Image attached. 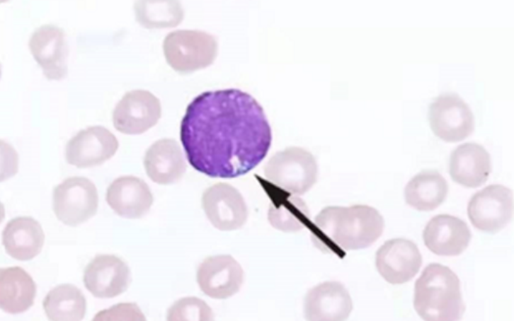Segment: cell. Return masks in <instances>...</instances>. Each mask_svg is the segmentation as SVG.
Listing matches in <instances>:
<instances>
[{
	"mask_svg": "<svg viewBox=\"0 0 514 321\" xmlns=\"http://www.w3.org/2000/svg\"><path fill=\"white\" fill-rule=\"evenodd\" d=\"M181 141L189 163L211 177L246 174L266 156L272 133L263 107L236 88L207 91L188 105Z\"/></svg>",
	"mask_w": 514,
	"mask_h": 321,
	"instance_id": "obj_1",
	"label": "cell"
},
{
	"mask_svg": "<svg viewBox=\"0 0 514 321\" xmlns=\"http://www.w3.org/2000/svg\"><path fill=\"white\" fill-rule=\"evenodd\" d=\"M321 233L322 246L329 244L338 248L353 250L366 248L382 234L384 221L375 208L364 204L350 206H327L314 219Z\"/></svg>",
	"mask_w": 514,
	"mask_h": 321,
	"instance_id": "obj_2",
	"label": "cell"
},
{
	"mask_svg": "<svg viewBox=\"0 0 514 321\" xmlns=\"http://www.w3.org/2000/svg\"><path fill=\"white\" fill-rule=\"evenodd\" d=\"M413 306L424 320H461L465 305L457 274L441 264H428L415 282Z\"/></svg>",
	"mask_w": 514,
	"mask_h": 321,
	"instance_id": "obj_3",
	"label": "cell"
},
{
	"mask_svg": "<svg viewBox=\"0 0 514 321\" xmlns=\"http://www.w3.org/2000/svg\"><path fill=\"white\" fill-rule=\"evenodd\" d=\"M168 64L176 71L188 73L210 65L217 53L215 38L199 30L170 33L163 42Z\"/></svg>",
	"mask_w": 514,
	"mask_h": 321,
	"instance_id": "obj_4",
	"label": "cell"
},
{
	"mask_svg": "<svg viewBox=\"0 0 514 321\" xmlns=\"http://www.w3.org/2000/svg\"><path fill=\"white\" fill-rule=\"evenodd\" d=\"M318 169L314 158L302 151H285L273 156L264 168L267 180L281 190L302 195L316 183Z\"/></svg>",
	"mask_w": 514,
	"mask_h": 321,
	"instance_id": "obj_5",
	"label": "cell"
},
{
	"mask_svg": "<svg viewBox=\"0 0 514 321\" xmlns=\"http://www.w3.org/2000/svg\"><path fill=\"white\" fill-rule=\"evenodd\" d=\"M52 209L64 224L76 226L84 223L97 211L98 195L95 185L84 177L65 179L53 190Z\"/></svg>",
	"mask_w": 514,
	"mask_h": 321,
	"instance_id": "obj_6",
	"label": "cell"
},
{
	"mask_svg": "<svg viewBox=\"0 0 514 321\" xmlns=\"http://www.w3.org/2000/svg\"><path fill=\"white\" fill-rule=\"evenodd\" d=\"M428 120L434 134L446 142L462 141L474 129L469 105L456 93H445L429 105Z\"/></svg>",
	"mask_w": 514,
	"mask_h": 321,
	"instance_id": "obj_7",
	"label": "cell"
},
{
	"mask_svg": "<svg viewBox=\"0 0 514 321\" xmlns=\"http://www.w3.org/2000/svg\"><path fill=\"white\" fill-rule=\"evenodd\" d=\"M513 193L502 185H491L476 192L467 206V215L477 229L495 233L511 220Z\"/></svg>",
	"mask_w": 514,
	"mask_h": 321,
	"instance_id": "obj_8",
	"label": "cell"
},
{
	"mask_svg": "<svg viewBox=\"0 0 514 321\" xmlns=\"http://www.w3.org/2000/svg\"><path fill=\"white\" fill-rule=\"evenodd\" d=\"M159 100L145 90L126 93L113 112L115 128L126 134H139L154 126L161 117Z\"/></svg>",
	"mask_w": 514,
	"mask_h": 321,
	"instance_id": "obj_9",
	"label": "cell"
},
{
	"mask_svg": "<svg viewBox=\"0 0 514 321\" xmlns=\"http://www.w3.org/2000/svg\"><path fill=\"white\" fill-rule=\"evenodd\" d=\"M202 206L210 223L220 230L239 229L247 220L248 209L241 194L224 182L205 189L202 196Z\"/></svg>",
	"mask_w": 514,
	"mask_h": 321,
	"instance_id": "obj_10",
	"label": "cell"
},
{
	"mask_svg": "<svg viewBox=\"0 0 514 321\" xmlns=\"http://www.w3.org/2000/svg\"><path fill=\"white\" fill-rule=\"evenodd\" d=\"M119 144L115 136L102 126H91L80 130L65 147L69 164L79 168L100 165L114 156Z\"/></svg>",
	"mask_w": 514,
	"mask_h": 321,
	"instance_id": "obj_11",
	"label": "cell"
},
{
	"mask_svg": "<svg viewBox=\"0 0 514 321\" xmlns=\"http://www.w3.org/2000/svg\"><path fill=\"white\" fill-rule=\"evenodd\" d=\"M421 264L422 257L417 245L405 238L387 240L375 255V266L379 274L393 285L411 280Z\"/></svg>",
	"mask_w": 514,
	"mask_h": 321,
	"instance_id": "obj_12",
	"label": "cell"
},
{
	"mask_svg": "<svg viewBox=\"0 0 514 321\" xmlns=\"http://www.w3.org/2000/svg\"><path fill=\"white\" fill-rule=\"evenodd\" d=\"M28 46L47 79L60 80L67 76L69 47L63 29L41 25L31 35Z\"/></svg>",
	"mask_w": 514,
	"mask_h": 321,
	"instance_id": "obj_13",
	"label": "cell"
},
{
	"mask_svg": "<svg viewBox=\"0 0 514 321\" xmlns=\"http://www.w3.org/2000/svg\"><path fill=\"white\" fill-rule=\"evenodd\" d=\"M244 271L231 255L208 257L200 264L196 274L200 290L215 299H226L236 294L244 282Z\"/></svg>",
	"mask_w": 514,
	"mask_h": 321,
	"instance_id": "obj_14",
	"label": "cell"
},
{
	"mask_svg": "<svg viewBox=\"0 0 514 321\" xmlns=\"http://www.w3.org/2000/svg\"><path fill=\"white\" fill-rule=\"evenodd\" d=\"M83 281L95 297L114 298L125 292L130 283L126 263L114 255H96L86 267Z\"/></svg>",
	"mask_w": 514,
	"mask_h": 321,
	"instance_id": "obj_15",
	"label": "cell"
},
{
	"mask_svg": "<svg viewBox=\"0 0 514 321\" xmlns=\"http://www.w3.org/2000/svg\"><path fill=\"white\" fill-rule=\"evenodd\" d=\"M352 310L350 293L338 281L321 283L309 290L304 297V313L307 320H345Z\"/></svg>",
	"mask_w": 514,
	"mask_h": 321,
	"instance_id": "obj_16",
	"label": "cell"
},
{
	"mask_svg": "<svg viewBox=\"0 0 514 321\" xmlns=\"http://www.w3.org/2000/svg\"><path fill=\"white\" fill-rule=\"evenodd\" d=\"M472 238L467 224L449 214H439L426 224L423 239L425 245L440 256H457L468 247Z\"/></svg>",
	"mask_w": 514,
	"mask_h": 321,
	"instance_id": "obj_17",
	"label": "cell"
},
{
	"mask_svg": "<svg viewBox=\"0 0 514 321\" xmlns=\"http://www.w3.org/2000/svg\"><path fill=\"white\" fill-rule=\"evenodd\" d=\"M105 199L118 215L127 218L142 217L149 211L154 201L147 184L132 175L114 180L107 188Z\"/></svg>",
	"mask_w": 514,
	"mask_h": 321,
	"instance_id": "obj_18",
	"label": "cell"
},
{
	"mask_svg": "<svg viewBox=\"0 0 514 321\" xmlns=\"http://www.w3.org/2000/svg\"><path fill=\"white\" fill-rule=\"evenodd\" d=\"M491 157L485 148L474 142L457 146L451 153L449 173L455 182L466 187H478L488 180Z\"/></svg>",
	"mask_w": 514,
	"mask_h": 321,
	"instance_id": "obj_19",
	"label": "cell"
},
{
	"mask_svg": "<svg viewBox=\"0 0 514 321\" xmlns=\"http://www.w3.org/2000/svg\"><path fill=\"white\" fill-rule=\"evenodd\" d=\"M144 165L148 177L159 185L178 182L186 170L180 146L171 139L154 142L145 153Z\"/></svg>",
	"mask_w": 514,
	"mask_h": 321,
	"instance_id": "obj_20",
	"label": "cell"
},
{
	"mask_svg": "<svg viewBox=\"0 0 514 321\" xmlns=\"http://www.w3.org/2000/svg\"><path fill=\"white\" fill-rule=\"evenodd\" d=\"M45 234L40 224L28 216L9 221L2 233V243L6 253L21 260H30L42 250Z\"/></svg>",
	"mask_w": 514,
	"mask_h": 321,
	"instance_id": "obj_21",
	"label": "cell"
},
{
	"mask_svg": "<svg viewBox=\"0 0 514 321\" xmlns=\"http://www.w3.org/2000/svg\"><path fill=\"white\" fill-rule=\"evenodd\" d=\"M36 285L30 274L20 267L0 270V306L6 313L18 314L34 303Z\"/></svg>",
	"mask_w": 514,
	"mask_h": 321,
	"instance_id": "obj_22",
	"label": "cell"
},
{
	"mask_svg": "<svg viewBox=\"0 0 514 321\" xmlns=\"http://www.w3.org/2000/svg\"><path fill=\"white\" fill-rule=\"evenodd\" d=\"M448 193L446 180L436 170H423L413 176L404 189L407 204L421 211L438 207Z\"/></svg>",
	"mask_w": 514,
	"mask_h": 321,
	"instance_id": "obj_23",
	"label": "cell"
},
{
	"mask_svg": "<svg viewBox=\"0 0 514 321\" xmlns=\"http://www.w3.org/2000/svg\"><path fill=\"white\" fill-rule=\"evenodd\" d=\"M47 318L54 321H78L84 317L86 298L72 284H61L51 289L42 302Z\"/></svg>",
	"mask_w": 514,
	"mask_h": 321,
	"instance_id": "obj_24",
	"label": "cell"
},
{
	"mask_svg": "<svg viewBox=\"0 0 514 321\" xmlns=\"http://www.w3.org/2000/svg\"><path fill=\"white\" fill-rule=\"evenodd\" d=\"M307 218L308 210L304 202L292 196L285 199H273L268 213L270 223L284 232L302 229Z\"/></svg>",
	"mask_w": 514,
	"mask_h": 321,
	"instance_id": "obj_25",
	"label": "cell"
},
{
	"mask_svg": "<svg viewBox=\"0 0 514 321\" xmlns=\"http://www.w3.org/2000/svg\"><path fill=\"white\" fill-rule=\"evenodd\" d=\"M134 7L137 21L147 28L175 26L182 18L173 1H138Z\"/></svg>",
	"mask_w": 514,
	"mask_h": 321,
	"instance_id": "obj_26",
	"label": "cell"
},
{
	"mask_svg": "<svg viewBox=\"0 0 514 321\" xmlns=\"http://www.w3.org/2000/svg\"><path fill=\"white\" fill-rule=\"evenodd\" d=\"M168 320H211L210 306L196 297H185L175 302L167 311Z\"/></svg>",
	"mask_w": 514,
	"mask_h": 321,
	"instance_id": "obj_27",
	"label": "cell"
},
{
	"mask_svg": "<svg viewBox=\"0 0 514 321\" xmlns=\"http://www.w3.org/2000/svg\"><path fill=\"white\" fill-rule=\"evenodd\" d=\"M93 320H145V317L136 303H121L99 311Z\"/></svg>",
	"mask_w": 514,
	"mask_h": 321,
	"instance_id": "obj_28",
	"label": "cell"
}]
</instances>
